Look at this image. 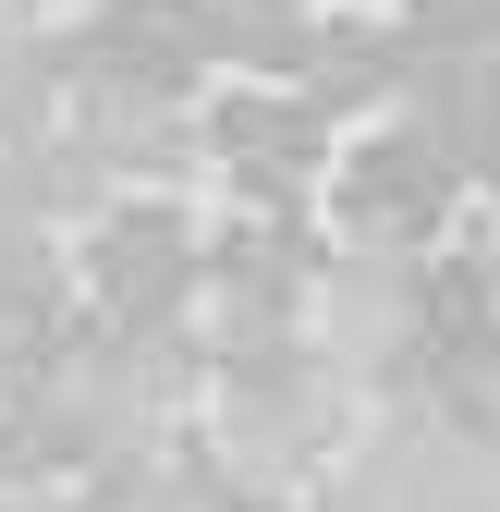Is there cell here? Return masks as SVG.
Returning <instances> with one entry per match:
<instances>
[{"label":"cell","instance_id":"cell-1","mask_svg":"<svg viewBox=\"0 0 500 512\" xmlns=\"http://www.w3.org/2000/svg\"><path fill=\"white\" fill-rule=\"evenodd\" d=\"M464 196V159L427 135V122H391V135H366L342 171H330V208H342V244L354 256H415V244H440Z\"/></svg>","mask_w":500,"mask_h":512},{"label":"cell","instance_id":"cell-2","mask_svg":"<svg viewBox=\"0 0 500 512\" xmlns=\"http://www.w3.org/2000/svg\"><path fill=\"white\" fill-rule=\"evenodd\" d=\"M196 256H208V232L183 220L171 196H110L98 220H86V293H98V317L110 330H171V305L196 293Z\"/></svg>","mask_w":500,"mask_h":512},{"label":"cell","instance_id":"cell-3","mask_svg":"<svg viewBox=\"0 0 500 512\" xmlns=\"http://www.w3.org/2000/svg\"><path fill=\"white\" fill-rule=\"evenodd\" d=\"M61 61H74V86H110V98H183L220 61V13L208 0H98Z\"/></svg>","mask_w":500,"mask_h":512},{"label":"cell","instance_id":"cell-4","mask_svg":"<svg viewBox=\"0 0 500 512\" xmlns=\"http://www.w3.org/2000/svg\"><path fill=\"white\" fill-rule=\"evenodd\" d=\"M208 171L232 183L244 208H293L305 183H330V110L318 98H293V86H244L208 110Z\"/></svg>","mask_w":500,"mask_h":512},{"label":"cell","instance_id":"cell-5","mask_svg":"<svg viewBox=\"0 0 500 512\" xmlns=\"http://www.w3.org/2000/svg\"><path fill=\"white\" fill-rule=\"evenodd\" d=\"M196 281L232 305V330H281V317L318 293V256H305L293 208H257V220H232V232L196 256Z\"/></svg>","mask_w":500,"mask_h":512},{"label":"cell","instance_id":"cell-6","mask_svg":"<svg viewBox=\"0 0 500 512\" xmlns=\"http://www.w3.org/2000/svg\"><path fill=\"white\" fill-rule=\"evenodd\" d=\"M293 98H318V110H379L403 98V37L391 25H305L293 37Z\"/></svg>","mask_w":500,"mask_h":512}]
</instances>
